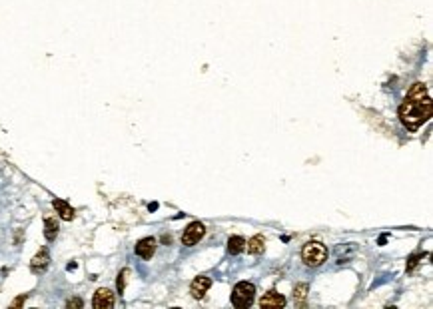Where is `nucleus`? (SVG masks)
Here are the masks:
<instances>
[{"mask_svg": "<svg viewBox=\"0 0 433 309\" xmlns=\"http://www.w3.org/2000/svg\"><path fill=\"white\" fill-rule=\"evenodd\" d=\"M431 118V100L427 94V86L415 82L409 88V92L399 106V120L405 128L417 130Z\"/></svg>", "mask_w": 433, "mask_h": 309, "instance_id": "1", "label": "nucleus"}, {"mask_svg": "<svg viewBox=\"0 0 433 309\" xmlns=\"http://www.w3.org/2000/svg\"><path fill=\"white\" fill-rule=\"evenodd\" d=\"M301 259L306 261V266L317 268L328 259V248L321 241H308L304 250H301Z\"/></svg>", "mask_w": 433, "mask_h": 309, "instance_id": "2", "label": "nucleus"}, {"mask_svg": "<svg viewBox=\"0 0 433 309\" xmlns=\"http://www.w3.org/2000/svg\"><path fill=\"white\" fill-rule=\"evenodd\" d=\"M256 299V285L250 281H240L232 291V303L237 309H248Z\"/></svg>", "mask_w": 433, "mask_h": 309, "instance_id": "3", "label": "nucleus"}, {"mask_svg": "<svg viewBox=\"0 0 433 309\" xmlns=\"http://www.w3.org/2000/svg\"><path fill=\"white\" fill-rule=\"evenodd\" d=\"M204 233H206V228H204V224H202V222H192V224H190V226L184 230L182 244H184L186 248L196 246L198 241L204 237Z\"/></svg>", "mask_w": 433, "mask_h": 309, "instance_id": "4", "label": "nucleus"}, {"mask_svg": "<svg viewBox=\"0 0 433 309\" xmlns=\"http://www.w3.org/2000/svg\"><path fill=\"white\" fill-rule=\"evenodd\" d=\"M114 293L110 290H98L94 293V299H92V307L94 309H110L114 307Z\"/></svg>", "mask_w": 433, "mask_h": 309, "instance_id": "5", "label": "nucleus"}, {"mask_svg": "<svg viewBox=\"0 0 433 309\" xmlns=\"http://www.w3.org/2000/svg\"><path fill=\"white\" fill-rule=\"evenodd\" d=\"M136 255L142 257V259H150L156 251V239L154 237H144L136 244Z\"/></svg>", "mask_w": 433, "mask_h": 309, "instance_id": "6", "label": "nucleus"}, {"mask_svg": "<svg viewBox=\"0 0 433 309\" xmlns=\"http://www.w3.org/2000/svg\"><path fill=\"white\" fill-rule=\"evenodd\" d=\"M210 285H212V281H210V277H206V275H200V277H196L192 281V285H190V293L196 297V299H202L204 295H206V291L210 290Z\"/></svg>", "mask_w": 433, "mask_h": 309, "instance_id": "7", "label": "nucleus"}, {"mask_svg": "<svg viewBox=\"0 0 433 309\" xmlns=\"http://www.w3.org/2000/svg\"><path fill=\"white\" fill-rule=\"evenodd\" d=\"M259 305H262V309H279V307L286 305V297L276 293V291H268L262 299H259Z\"/></svg>", "mask_w": 433, "mask_h": 309, "instance_id": "8", "label": "nucleus"}, {"mask_svg": "<svg viewBox=\"0 0 433 309\" xmlns=\"http://www.w3.org/2000/svg\"><path fill=\"white\" fill-rule=\"evenodd\" d=\"M48 261H50V257H48V251L46 250H40L34 257H32V263H30V268H32V271L34 273H42L46 268H48Z\"/></svg>", "mask_w": 433, "mask_h": 309, "instance_id": "9", "label": "nucleus"}, {"mask_svg": "<svg viewBox=\"0 0 433 309\" xmlns=\"http://www.w3.org/2000/svg\"><path fill=\"white\" fill-rule=\"evenodd\" d=\"M264 248H266L264 235H254L250 241H246V250H248L250 253H254V255H259V253L264 251Z\"/></svg>", "mask_w": 433, "mask_h": 309, "instance_id": "10", "label": "nucleus"}, {"mask_svg": "<svg viewBox=\"0 0 433 309\" xmlns=\"http://www.w3.org/2000/svg\"><path fill=\"white\" fill-rule=\"evenodd\" d=\"M52 206H54V210L60 213V217L62 219H66V222H70V219H74V210L64 202V200H54L52 202Z\"/></svg>", "mask_w": 433, "mask_h": 309, "instance_id": "11", "label": "nucleus"}, {"mask_svg": "<svg viewBox=\"0 0 433 309\" xmlns=\"http://www.w3.org/2000/svg\"><path fill=\"white\" fill-rule=\"evenodd\" d=\"M244 250H246V239H244V237H240V235H234V237H230V239H228V251H230L232 255L242 253Z\"/></svg>", "mask_w": 433, "mask_h": 309, "instance_id": "12", "label": "nucleus"}, {"mask_svg": "<svg viewBox=\"0 0 433 309\" xmlns=\"http://www.w3.org/2000/svg\"><path fill=\"white\" fill-rule=\"evenodd\" d=\"M56 233H58V222H56V219H52V217H46L44 219V235H46V239L52 241L56 237Z\"/></svg>", "mask_w": 433, "mask_h": 309, "instance_id": "13", "label": "nucleus"}, {"mask_svg": "<svg viewBox=\"0 0 433 309\" xmlns=\"http://www.w3.org/2000/svg\"><path fill=\"white\" fill-rule=\"evenodd\" d=\"M306 291H308V285H306V283H299L297 288L294 290V297L299 299V305H304V303H306V295H308Z\"/></svg>", "mask_w": 433, "mask_h": 309, "instance_id": "14", "label": "nucleus"}, {"mask_svg": "<svg viewBox=\"0 0 433 309\" xmlns=\"http://www.w3.org/2000/svg\"><path fill=\"white\" fill-rule=\"evenodd\" d=\"M126 275H128V270H124V271L118 275V291H120V293L124 291V277H126Z\"/></svg>", "mask_w": 433, "mask_h": 309, "instance_id": "15", "label": "nucleus"}, {"mask_svg": "<svg viewBox=\"0 0 433 309\" xmlns=\"http://www.w3.org/2000/svg\"><path fill=\"white\" fill-rule=\"evenodd\" d=\"M82 305H84V301L78 299V297H76V299H70V301L66 303V307H82Z\"/></svg>", "mask_w": 433, "mask_h": 309, "instance_id": "16", "label": "nucleus"}, {"mask_svg": "<svg viewBox=\"0 0 433 309\" xmlns=\"http://www.w3.org/2000/svg\"><path fill=\"white\" fill-rule=\"evenodd\" d=\"M24 301H26V295H22V297H16V299L12 301V307H20V305H22Z\"/></svg>", "mask_w": 433, "mask_h": 309, "instance_id": "17", "label": "nucleus"}]
</instances>
